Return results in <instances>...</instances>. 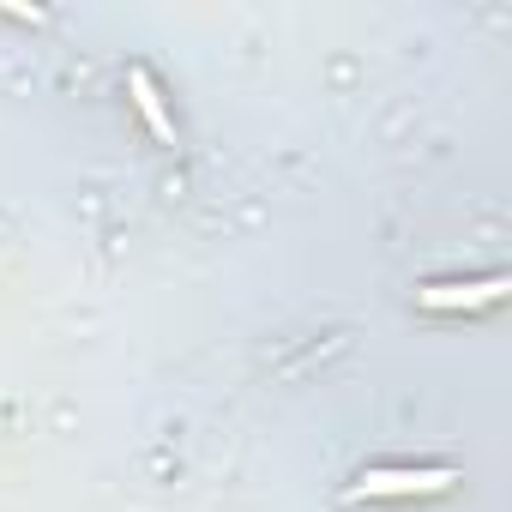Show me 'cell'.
<instances>
[{
	"label": "cell",
	"mask_w": 512,
	"mask_h": 512,
	"mask_svg": "<svg viewBox=\"0 0 512 512\" xmlns=\"http://www.w3.org/2000/svg\"><path fill=\"white\" fill-rule=\"evenodd\" d=\"M458 470L446 464H374L350 482V500H410V494H446Z\"/></svg>",
	"instance_id": "6da1fadb"
},
{
	"label": "cell",
	"mask_w": 512,
	"mask_h": 512,
	"mask_svg": "<svg viewBox=\"0 0 512 512\" xmlns=\"http://www.w3.org/2000/svg\"><path fill=\"white\" fill-rule=\"evenodd\" d=\"M506 290H512L506 278H482V284H422L416 302H422L428 314H458V308H488V302H500Z\"/></svg>",
	"instance_id": "7a4b0ae2"
},
{
	"label": "cell",
	"mask_w": 512,
	"mask_h": 512,
	"mask_svg": "<svg viewBox=\"0 0 512 512\" xmlns=\"http://www.w3.org/2000/svg\"><path fill=\"white\" fill-rule=\"evenodd\" d=\"M127 97H133V109L145 115V127H151L163 145H175V115H169V103H163V91H157V79H151L145 67H127Z\"/></svg>",
	"instance_id": "3957f363"
}]
</instances>
